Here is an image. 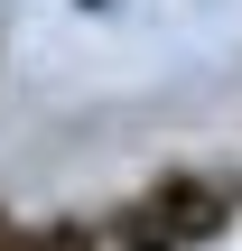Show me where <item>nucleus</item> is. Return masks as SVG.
<instances>
[{
	"label": "nucleus",
	"instance_id": "f257e3e1",
	"mask_svg": "<svg viewBox=\"0 0 242 251\" xmlns=\"http://www.w3.org/2000/svg\"><path fill=\"white\" fill-rule=\"evenodd\" d=\"M233 214H242V186L205 177V168H168L103 214V251H205L233 233Z\"/></svg>",
	"mask_w": 242,
	"mask_h": 251
},
{
	"label": "nucleus",
	"instance_id": "f03ea898",
	"mask_svg": "<svg viewBox=\"0 0 242 251\" xmlns=\"http://www.w3.org/2000/svg\"><path fill=\"white\" fill-rule=\"evenodd\" d=\"M19 251H103V224H75V214H56V224H19Z\"/></svg>",
	"mask_w": 242,
	"mask_h": 251
},
{
	"label": "nucleus",
	"instance_id": "7ed1b4c3",
	"mask_svg": "<svg viewBox=\"0 0 242 251\" xmlns=\"http://www.w3.org/2000/svg\"><path fill=\"white\" fill-rule=\"evenodd\" d=\"M0 251H19V224H9V214H0Z\"/></svg>",
	"mask_w": 242,
	"mask_h": 251
}]
</instances>
